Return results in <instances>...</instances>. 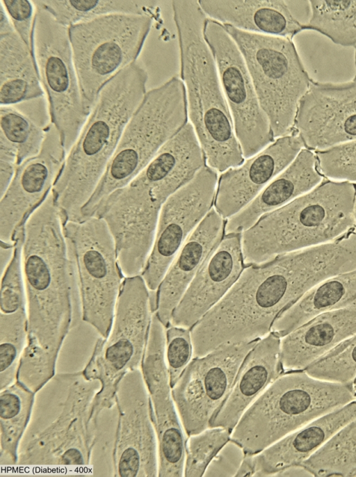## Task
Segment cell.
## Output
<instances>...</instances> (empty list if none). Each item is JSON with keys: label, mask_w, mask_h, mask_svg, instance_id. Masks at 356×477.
I'll use <instances>...</instances> for the list:
<instances>
[{"label": "cell", "mask_w": 356, "mask_h": 477, "mask_svg": "<svg viewBox=\"0 0 356 477\" xmlns=\"http://www.w3.org/2000/svg\"><path fill=\"white\" fill-rule=\"evenodd\" d=\"M172 8L188 117L208 165L225 172L243 164L244 157L216 63L204 38V26L208 17L196 0H175Z\"/></svg>", "instance_id": "obj_4"}, {"label": "cell", "mask_w": 356, "mask_h": 477, "mask_svg": "<svg viewBox=\"0 0 356 477\" xmlns=\"http://www.w3.org/2000/svg\"><path fill=\"white\" fill-rule=\"evenodd\" d=\"M309 2L311 15L303 30L316 31L338 45L356 47V0Z\"/></svg>", "instance_id": "obj_35"}, {"label": "cell", "mask_w": 356, "mask_h": 477, "mask_svg": "<svg viewBox=\"0 0 356 477\" xmlns=\"http://www.w3.org/2000/svg\"><path fill=\"white\" fill-rule=\"evenodd\" d=\"M149 291L140 275L124 277L109 334L97 339L82 370L87 379L101 384L90 417L95 429H98L103 410L115 405V394L122 378L140 369L154 312Z\"/></svg>", "instance_id": "obj_10"}, {"label": "cell", "mask_w": 356, "mask_h": 477, "mask_svg": "<svg viewBox=\"0 0 356 477\" xmlns=\"http://www.w3.org/2000/svg\"><path fill=\"white\" fill-rule=\"evenodd\" d=\"M353 384V388L356 392V378H355Z\"/></svg>", "instance_id": "obj_50"}, {"label": "cell", "mask_w": 356, "mask_h": 477, "mask_svg": "<svg viewBox=\"0 0 356 477\" xmlns=\"http://www.w3.org/2000/svg\"><path fill=\"white\" fill-rule=\"evenodd\" d=\"M206 15L245 31L292 38L303 30L288 1L200 0Z\"/></svg>", "instance_id": "obj_29"}, {"label": "cell", "mask_w": 356, "mask_h": 477, "mask_svg": "<svg viewBox=\"0 0 356 477\" xmlns=\"http://www.w3.org/2000/svg\"><path fill=\"white\" fill-rule=\"evenodd\" d=\"M153 17L113 14L68 27L74 64L86 110L104 86L137 61Z\"/></svg>", "instance_id": "obj_12"}, {"label": "cell", "mask_w": 356, "mask_h": 477, "mask_svg": "<svg viewBox=\"0 0 356 477\" xmlns=\"http://www.w3.org/2000/svg\"><path fill=\"white\" fill-rule=\"evenodd\" d=\"M355 418L356 401L325 414L287 435L254 455L253 476H272L285 468L300 464Z\"/></svg>", "instance_id": "obj_27"}, {"label": "cell", "mask_w": 356, "mask_h": 477, "mask_svg": "<svg viewBox=\"0 0 356 477\" xmlns=\"http://www.w3.org/2000/svg\"><path fill=\"white\" fill-rule=\"evenodd\" d=\"M356 401L353 383L315 378L305 371L280 375L245 410L230 439L256 455L312 421Z\"/></svg>", "instance_id": "obj_7"}, {"label": "cell", "mask_w": 356, "mask_h": 477, "mask_svg": "<svg viewBox=\"0 0 356 477\" xmlns=\"http://www.w3.org/2000/svg\"><path fill=\"white\" fill-rule=\"evenodd\" d=\"M218 184L216 170L206 165L163 204L152 250L141 273L156 291L178 252L212 209Z\"/></svg>", "instance_id": "obj_17"}, {"label": "cell", "mask_w": 356, "mask_h": 477, "mask_svg": "<svg viewBox=\"0 0 356 477\" xmlns=\"http://www.w3.org/2000/svg\"><path fill=\"white\" fill-rule=\"evenodd\" d=\"M204 35L216 63L243 157L249 159L274 141L270 122L243 57L223 24L207 17Z\"/></svg>", "instance_id": "obj_16"}, {"label": "cell", "mask_w": 356, "mask_h": 477, "mask_svg": "<svg viewBox=\"0 0 356 477\" xmlns=\"http://www.w3.org/2000/svg\"><path fill=\"white\" fill-rule=\"evenodd\" d=\"M193 355L191 330L170 325L165 330V359L171 387L191 362Z\"/></svg>", "instance_id": "obj_42"}, {"label": "cell", "mask_w": 356, "mask_h": 477, "mask_svg": "<svg viewBox=\"0 0 356 477\" xmlns=\"http://www.w3.org/2000/svg\"><path fill=\"white\" fill-rule=\"evenodd\" d=\"M298 134L278 138L245 163L225 170L218 181L215 209L225 219L248 205L302 149Z\"/></svg>", "instance_id": "obj_22"}, {"label": "cell", "mask_w": 356, "mask_h": 477, "mask_svg": "<svg viewBox=\"0 0 356 477\" xmlns=\"http://www.w3.org/2000/svg\"><path fill=\"white\" fill-rule=\"evenodd\" d=\"M243 265L241 233L227 234L190 283L172 312L170 325L191 328L228 292Z\"/></svg>", "instance_id": "obj_23"}, {"label": "cell", "mask_w": 356, "mask_h": 477, "mask_svg": "<svg viewBox=\"0 0 356 477\" xmlns=\"http://www.w3.org/2000/svg\"><path fill=\"white\" fill-rule=\"evenodd\" d=\"M186 88L174 76L147 91L127 123L117 149L90 200L83 220L93 217L114 191L132 180L188 122Z\"/></svg>", "instance_id": "obj_9"}, {"label": "cell", "mask_w": 356, "mask_h": 477, "mask_svg": "<svg viewBox=\"0 0 356 477\" xmlns=\"http://www.w3.org/2000/svg\"><path fill=\"white\" fill-rule=\"evenodd\" d=\"M36 393L18 381L0 393V463L17 464L20 442L29 425Z\"/></svg>", "instance_id": "obj_32"}, {"label": "cell", "mask_w": 356, "mask_h": 477, "mask_svg": "<svg viewBox=\"0 0 356 477\" xmlns=\"http://www.w3.org/2000/svg\"><path fill=\"white\" fill-rule=\"evenodd\" d=\"M100 387L82 371L56 373L36 393L17 464H89L98 434L90 417Z\"/></svg>", "instance_id": "obj_5"}, {"label": "cell", "mask_w": 356, "mask_h": 477, "mask_svg": "<svg viewBox=\"0 0 356 477\" xmlns=\"http://www.w3.org/2000/svg\"><path fill=\"white\" fill-rule=\"evenodd\" d=\"M355 80H356V47H355Z\"/></svg>", "instance_id": "obj_49"}, {"label": "cell", "mask_w": 356, "mask_h": 477, "mask_svg": "<svg viewBox=\"0 0 356 477\" xmlns=\"http://www.w3.org/2000/svg\"><path fill=\"white\" fill-rule=\"evenodd\" d=\"M0 127V140L15 149L17 165L40 152L47 129L15 106H1Z\"/></svg>", "instance_id": "obj_36"}, {"label": "cell", "mask_w": 356, "mask_h": 477, "mask_svg": "<svg viewBox=\"0 0 356 477\" xmlns=\"http://www.w3.org/2000/svg\"><path fill=\"white\" fill-rule=\"evenodd\" d=\"M33 3L47 11L58 23L69 27L113 14L156 15L157 1L145 0H37Z\"/></svg>", "instance_id": "obj_33"}, {"label": "cell", "mask_w": 356, "mask_h": 477, "mask_svg": "<svg viewBox=\"0 0 356 477\" xmlns=\"http://www.w3.org/2000/svg\"><path fill=\"white\" fill-rule=\"evenodd\" d=\"M63 230L78 275L82 319L106 338L125 277L113 237L106 223L98 217L68 221Z\"/></svg>", "instance_id": "obj_13"}, {"label": "cell", "mask_w": 356, "mask_h": 477, "mask_svg": "<svg viewBox=\"0 0 356 477\" xmlns=\"http://www.w3.org/2000/svg\"><path fill=\"white\" fill-rule=\"evenodd\" d=\"M356 306V270L331 277L305 293L281 313L271 330L284 337L315 316Z\"/></svg>", "instance_id": "obj_30"}, {"label": "cell", "mask_w": 356, "mask_h": 477, "mask_svg": "<svg viewBox=\"0 0 356 477\" xmlns=\"http://www.w3.org/2000/svg\"><path fill=\"white\" fill-rule=\"evenodd\" d=\"M147 79V72L136 61L111 79L99 93L52 188L63 224L83 220L81 210L103 177L127 123L143 101Z\"/></svg>", "instance_id": "obj_3"}, {"label": "cell", "mask_w": 356, "mask_h": 477, "mask_svg": "<svg viewBox=\"0 0 356 477\" xmlns=\"http://www.w3.org/2000/svg\"><path fill=\"white\" fill-rule=\"evenodd\" d=\"M206 165L194 128L188 122L140 173L111 193L95 215L120 229L155 227L164 202Z\"/></svg>", "instance_id": "obj_8"}, {"label": "cell", "mask_w": 356, "mask_h": 477, "mask_svg": "<svg viewBox=\"0 0 356 477\" xmlns=\"http://www.w3.org/2000/svg\"><path fill=\"white\" fill-rule=\"evenodd\" d=\"M316 158L324 175L335 179L356 181V140L317 151Z\"/></svg>", "instance_id": "obj_41"}, {"label": "cell", "mask_w": 356, "mask_h": 477, "mask_svg": "<svg viewBox=\"0 0 356 477\" xmlns=\"http://www.w3.org/2000/svg\"><path fill=\"white\" fill-rule=\"evenodd\" d=\"M356 334V306L322 313L282 337L280 361L301 371Z\"/></svg>", "instance_id": "obj_26"}, {"label": "cell", "mask_w": 356, "mask_h": 477, "mask_svg": "<svg viewBox=\"0 0 356 477\" xmlns=\"http://www.w3.org/2000/svg\"><path fill=\"white\" fill-rule=\"evenodd\" d=\"M225 232L224 218L212 208L188 237L156 291L154 312L165 328L174 309Z\"/></svg>", "instance_id": "obj_24"}, {"label": "cell", "mask_w": 356, "mask_h": 477, "mask_svg": "<svg viewBox=\"0 0 356 477\" xmlns=\"http://www.w3.org/2000/svg\"><path fill=\"white\" fill-rule=\"evenodd\" d=\"M354 270L355 233L248 266L224 297L191 328L193 357L266 336L278 316L312 288Z\"/></svg>", "instance_id": "obj_1"}, {"label": "cell", "mask_w": 356, "mask_h": 477, "mask_svg": "<svg viewBox=\"0 0 356 477\" xmlns=\"http://www.w3.org/2000/svg\"><path fill=\"white\" fill-rule=\"evenodd\" d=\"M24 226L14 236L15 247L11 259L2 273L0 292L1 313L12 314L26 307V295L22 266Z\"/></svg>", "instance_id": "obj_40"}, {"label": "cell", "mask_w": 356, "mask_h": 477, "mask_svg": "<svg viewBox=\"0 0 356 477\" xmlns=\"http://www.w3.org/2000/svg\"><path fill=\"white\" fill-rule=\"evenodd\" d=\"M254 455L245 453L243 460L234 476H253L254 474Z\"/></svg>", "instance_id": "obj_46"}, {"label": "cell", "mask_w": 356, "mask_h": 477, "mask_svg": "<svg viewBox=\"0 0 356 477\" xmlns=\"http://www.w3.org/2000/svg\"><path fill=\"white\" fill-rule=\"evenodd\" d=\"M27 343L16 380L37 393L55 375L72 321L75 264L52 191L24 226Z\"/></svg>", "instance_id": "obj_2"}, {"label": "cell", "mask_w": 356, "mask_h": 477, "mask_svg": "<svg viewBox=\"0 0 356 477\" xmlns=\"http://www.w3.org/2000/svg\"><path fill=\"white\" fill-rule=\"evenodd\" d=\"M15 33L35 57V22L36 8L33 1H0Z\"/></svg>", "instance_id": "obj_43"}, {"label": "cell", "mask_w": 356, "mask_h": 477, "mask_svg": "<svg viewBox=\"0 0 356 477\" xmlns=\"http://www.w3.org/2000/svg\"><path fill=\"white\" fill-rule=\"evenodd\" d=\"M115 405L118 423L112 452L113 476H158L157 437L140 369L122 378L115 394Z\"/></svg>", "instance_id": "obj_18"}, {"label": "cell", "mask_w": 356, "mask_h": 477, "mask_svg": "<svg viewBox=\"0 0 356 477\" xmlns=\"http://www.w3.org/2000/svg\"><path fill=\"white\" fill-rule=\"evenodd\" d=\"M304 146L318 151L356 140V80L312 81L294 124Z\"/></svg>", "instance_id": "obj_21"}, {"label": "cell", "mask_w": 356, "mask_h": 477, "mask_svg": "<svg viewBox=\"0 0 356 477\" xmlns=\"http://www.w3.org/2000/svg\"><path fill=\"white\" fill-rule=\"evenodd\" d=\"M15 29L6 13L4 8L0 2V35L14 32Z\"/></svg>", "instance_id": "obj_48"}, {"label": "cell", "mask_w": 356, "mask_h": 477, "mask_svg": "<svg viewBox=\"0 0 356 477\" xmlns=\"http://www.w3.org/2000/svg\"><path fill=\"white\" fill-rule=\"evenodd\" d=\"M245 454L242 447L230 439L211 460L204 476H234Z\"/></svg>", "instance_id": "obj_44"}, {"label": "cell", "mask_w": 356, "mask_h": 477, "mask_svg": "<svg viewBox=\"0 0 356 477\" xmlns=\"http://www.w3.org/2000/svg\"><path fill=\"white\" fill-rule=\"evenodd\" d=\"M27 343L26 307L12 314L0 313V389L16 381Z\"/></svg>", "instance_id": "obj_37"}, {"label": "cell", "mask_w": 356, "mask_h": 477, "mask_svg": "<svg viewBox=\"0 0 356 477\" xmlns=\"http://www.w3.org/2000/svg\"><path fill=\"white\" fill-rule=\"evenodd\" d=\"M35 6V60L47 99L51 122L58 131L67 154L90 113L83 104L68 27L58 23L41 7Z\"/></svg>", "instance_id": "obj_14"}, {"label": "cell", "mask_w": 356, "mask_h": 477, "mask_svg": "<svg viewBox=\"0 0 356 477\" xmlns=\"http://www.w3.org/2000/svg\"><path fill=\"white\" fill-rule=\"evenodd\" d=\"M140 369L157 437L158 476H183L187 439L172 395L165 359V328L155 312Z\"/></svg>", "instance_id": "obj_19"}, {"label": "cell", "mask_w": 356, "mask_h": 477, "mask_svg": "<svg viewBox=\"0 0 356 477\" xmlns=\"http://www.w3.org/2000/svg\"><path fill=\"white\" fill-rule=\"evenodd\" d=\"M66 156L58 131L51 122L40 152L17 165L1 197V241L14 243L16 232L52 191Z\"/></svg>", "instance_id": "obj_20"}, {"label": "cell", "mask_w": 356, "mask_h": 477, "mask_svg": "<svg viewBox=\"0 0 356 477\" xmlns=\"http://www.w3.org/2000/svg\"><path fill=\"white\" fill-rule=\"evenodd\" d=\"M305 371L317 379L353 383L356 378V334L341 342Z\"/></svg>", "instance_id": "obj_38"}, {"label": "cell", "mask_w": 356, "mask_h": 477, "mask_svg": "<svg viewBox=\"0 0 356 477\" xmlns=\"http://www.w3.org/2000/svg\"><path fill=\"white\" fill-rule=\"evenodd\" d=\"M35 58L15 31L0 35V104L15 106L44 96Z\"/></svg>", "instance_id": "obj_31"}, {"label": "cell", "mask_w": 356, "mask_h": 477, "mask_svg": "<svg viewBox=\"0 0 356 477\" xmlns=\"http://www.w3.org/2000/svg\"><path fill=\"white\" fill-rule=\"evenodd\" d=\"M17 167V153L14 148L0 140V193L7 190Z\"/></svg>", "instance_id": "obj_45"}, {"label": "cell", "mask_w": 356, "mask_h": 477, "mask_svg": "<svg viewBox=\"0 0 356 477\" xmlns=\"http://www.w3.org/2000/svg\"><path fill=\"white\" fill-rule=\"evenodd\" d=\"M223 26L243 57L274 138L289 135L300 101L312 82L293 42Z\"/></svg>", "instance_id": "obj_11"}, {"label": "cell", "mask_w": 356, "mask_h": 477, "mask_svg": "<svg viewBox=\"0 0 356 477\" xmlns=\"http://www.w3.org/2000/svg\"><path fill=\"white\" fill-rule=\"evenodd\" d=\"M355 196L350 182L326 181L264 214L241 233L244 264L332 242L356 225Z\"/></svg>", "instance_id": "obj_6"}, {"label": "cell", "mask_w": 356, "mask_h": 477, "mask_svg": "<svg viewBox=\"0 0 356 477\" xmlns=\"http://www.w3.org/2000/svg\"><path fill=\"white\" fill-rule=\"evenodd\" d=\"M273 476H314V475L301 464H298L285 468Z\"/></svg>", "instance_id": "obj_47"}, {"label": "cell", "mask_w": 356, "mask_h": 477, "mask_svg": "<svg viewBox=\"0 0 356 477\" xmlns=\"http://www.w3.org/2000/svg\"><path fill=\"white\" fill-rule=\"evenodd\" d=\"M280 337L273 332L259 340L245 357L233 387L209 427L232 432L245 410L282 375Z\"/></svg>", "instance_id": "obj_25"}, {"label": "cell", "mask_w": 356, "mask_h": 477, "mask_svg": "<svg viewBox=\"0 0 356 477\" xmlns=\"http://www.w3.org/2000/svg\"><path fill=\"white\" fill-rule=\"evenodd\" d=\"M313 152L302 149L293 162L245 208L228 218L225 234L242 233L264 214L275 210L310 191L322 180L316 171Z\"/></svg>", "instance_id": "obj_28"}, {"label": "cell", "mask_w": 356, "mask_h": 477, "mask_svg": "<svg viewBox=\"0 0 356 477\" xmlns=\"http://www.w3.org/2000/svg\"><path fill=\"white\" fill-rule=\"evenodd\" d=\"M232 431L222 427H209L189 436L186 446L184 476H204L219 451L230 440Z\"/></svg>", "instance_id": "obj_39"}, {"label": "cell", "mask_w": 356, "mask_h": 477, "mask_svg": "<svg viewBox=\"0 0 356 477\" xmlns=\"http://www.w3.org/2000/svg\"><path fill=\"white\" fill-rule=\"evenodd\" d=\"M300 464L314 476H356V418Z\"/></svg>", "instance_id": "obj_34"}, {"label": "cell", "mask_w": 356, "mask_h": 477, "mask_svg": "<svg viewBox=\"0 0 356 477\" xmlns=\"http://www.w3.org/2000/svg\"><path fill=\"white\" fill-rule=\"evenodd\" d=\"M355 214H356V196H355Z\"/></svg>", "instance_id": "obj_51"}, {"label": "cell", "mask_w": 356, "mask_h": 477, "mask_svg": "<svg viewBox=\"0 0 356 477\" xmlns=\"http://www.w3.org/2000/svg\"><path fill=\"white\" fill-rule=\"evenodd\" d=\"M258 341L225 345L189 362L172 387L188 436L209 428L229 394L245 357Z\"/></svg>", "instance_id": "obj_15"}]
</instances>
